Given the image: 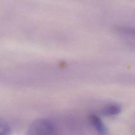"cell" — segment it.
<instances>
[{
  "instance_id": "cell-1",
  "label": "cell",
  "mask_w": 135,
  "mask_h": 135,
  "mask_svg": "<svg viewBox=\"0 0 135 135\" xmlns=\"http://www.w3.org/2000/svg\"><path fill=\"white\" fill-rule=\"evenodd\" d=\"M57 129L54 122L46 119L34 121L30 127L28 135H56Z\"/></svg>"
},
{
  "instance_id": "cell-2",
  "label": "cell",
  "mask_w": 135,
  "mask_h": 135,
  "mask_svg": "<svg viewBox=\"0 0 135 135\" xmlns=\"http://www.w3.org/2000/svg\"><path fill=\"white\" fill-rule=\"evenodd\" d=\"M89 121L91 125L100 135H105L108 133V130L105 124L103 122L101 117L96 114L90 115L89 117Z\"/></svg>"
},
{
  "instance_id": "cell-3",
  "label": "cell",
  "mask_w": 135,
  "mask_h": 135,
  "mask_svg": "<svg viewBox=\"0 0 135 135\" xmlns=\"http://www.w3.org/2000/svg\"><path fill=\"white\" fill-rule=\"evenodd\" d=\"M121 105L117 104H110L105 105L102 109V114L105 117H115L121 113Z\"/></svg>"
},
{
  "instance_id": "cell-4",
  "label": "cell",
  "mask_w": 135,
  "mask_h": 135,
  "mask_svg": "<svg viewBox=\"0 0 135 135\" xmlns=\"http://www.w3.org/2000/svg\"><path fill=\"white\" fill-rule=\"evenodd\" d=\"M11 129L7 122L0 119V135H10Z\"/></svg>"
}]
</instances>
